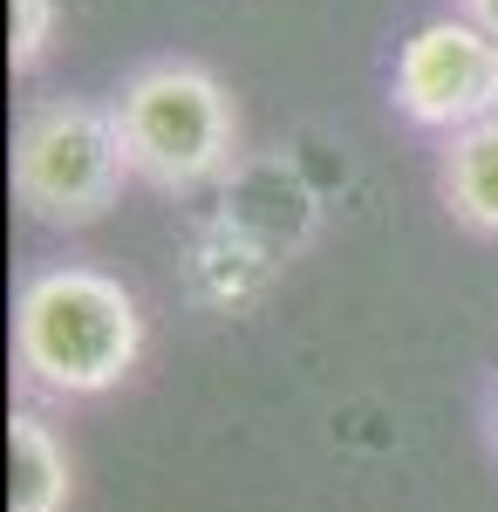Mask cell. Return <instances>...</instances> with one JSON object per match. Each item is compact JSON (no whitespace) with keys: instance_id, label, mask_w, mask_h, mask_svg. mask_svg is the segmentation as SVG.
I'll list each match as a JSON object with an SVG mask.
<instances>
[{"instance_id":"3957f363","label":"cell","mask_w":498,"mask_h":512,"mask_svg":"<svg viewBox=\"0 0 498 512\" xmlns=\"http://www.w3.org/2000/svg\"><path fill=\"white\" fill-rule=\"evenodd\" d=\"M21 212L41 226H96L110 219L123 185H130V158L116 137L110 103L89 96H41L14 123V158H7Z\"/></svg>"},{"instance_id":"8992f818","label":"cell","mask_w":498,"mask_h":512,"mask_svg":"<svg viewBox=\"0 0 498 512\" xmlns=\"http://www.w3.org/2000/svg\"><path fill=\"white\" fill-rule=\"evenodd\" d=\"M76 465L41 410L7 417V512H69Z\"/></svg>"},{"instance_id":"ba28073f","label":"cell","mask_w":498,"mask_h":512,"mask_svg":"<svg viewBox=\"0 0 498 512\" xmlns=\"http://www.w3.org/2000/svg\"><path fill=\"white\" fill-rule=\"evenodd\" d=\"M55 28H62V7H55V0H7V69H14V76L41 69Z\"/></svg>"},{"instance_id":"52a82bcc","label":"cell","mask_w":498,"mask_h":512,"mask_svg":"<svg viewBox=\"0 0 498 512\" xmlns=\"http://www.w3.org/2000/svg\"><path fill=\"white\" fill-rule=\"evenodd\" d=\"M273 280V253L246 233L239 219H212L192 239V294L205 308H246Z\"/></svg>"},{"instance_id":"277c9868","label":"cell","mask_w":498,"mask_h":512,"mask_svg":"<svg viewBox=\"0 0 498 512\" xmlns=\"http://www.w3.org/2000/svg\"><path fill=\"white\" fill-rule=\"evenodd\" d=\"M389 103H396L403 123L437 130V137H458L471 123L498 117V41L478 21H464L458 7L451 14H430L396 48Z\"/></svg>"},{"instance_id":"6da1fadb","label":"cell","mask_w":498,"mask_h":512,"mask_svg":"<svg viewBox=\"0 0 498 512\" xmlns=\"http://www.w3.org/2000/svg\"><path fill=\"white\" fill-rule=\"evenodd\" d=\"M144 355V308L103 267H41L14 294V369L48 396H110Z\"/></svg>"},{"instance_id":"5b68a950","label":"cell","mask_w":498,"mask_h":512,"mask_svg":"<svg viewBox=\"0 0 498 512\" xmlns=\"http://www.w3.org/2000/svg\"><path fill=\"white\" fill-rule=\"evenodd\" d=\"M437 198H444L451 226H464L471 239H498V117L444 137Z\"/></svg>"},{"instance_id":"7a4b0ae2","label":"cell","mask_w":498,"mask_h":512,"mask_svg":"<svg viewBox=\"0 0 498 512\" xmlns=\"http://www.w3.org/2000/svg\"><path fill=\"white\" fill-rule=\"evenodd\" d=\"M110 117L130 178H144L151 192H212L239 164V103L205 62L164 55V62L130 69L110 96Z\"/></svg>"},{"instance_id":"30bf717a","label":"cell","mask_w":498,"mask_h":512,"mask_svg":"<svg viewBox=\"0 0 498 512\" xmlns=\"http://www.w3.org/2000/svg\"><path fill=\"white\" fill-rule=\"evenodd\" d=\"M492 431H498V396H492Z\"/></svg>"},{"instance_id":"9c48e42d","label":"cell","mask_w":498,"mask_h":512,"mask_svg":"<svg viewBox=\"0 0 498 512\" xmlns=\"http://www.w3.org/2000/svg\"><path fill=\"white\" fill-rule=\"evenodd\" d=\"M458 14H464V21H478V28L498 41V0H458Z\"/></svg>"}]
</instances>
